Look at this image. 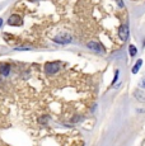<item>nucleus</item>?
<instances>
[{"label": "nucleus", "mask_w": 145, "mask_h": 146, "mask_svg": "<svg viewBox=\"0 0 145 146\" xmlns=\"http://www.w3.org/2000/svg\"><path fill=\"white\" fill-rule=\"evenodd\" d=\"M117 79H118V70H116V72H115V78H113V81H112V85L117 81Z\"/></svg>", "instance_id": "10"}, {"label": "nucleus", "mask_w": 145, "mask_h": 146, "mask_svg": "<svg viewBox=\"0 0 145 146\" xmlns=\"http://www.w3.org/2000/svg\"><path fill=\"white\" fill-rule=\"evenodd\" d=\"M1 26H3V19L0 18V28H1Z\"/></svg>", "instance_id": "13"}, {"label": "nucleus", "mask_w": 145, "mask_h": 146, "mask_svg": "<svg viewBox=\"0 0 145 146\" xmlns=\"http://www.w3.org/2000/svg\"><path fill=\"white\" fill-rule=\"evenodd\" d=\"M45 70H46V72L49 75H54L60 70V64L59 62H49L46 65V67H45Z\"/></svg>", "instance_id": "2"}, {"label": "nucleus", "mask_w": 145, "mask_h": 146, "mask_svg": "<svg viewBox=\"0 0 145 146\" xmlns=\"http://www.w3.org/2000/svg\"><path fill=\"white\" fill-rule=\"evenodd\" d=\"M8 23H9L10 26H21L22 19L19 18V15H17V14H12V15L9 17V19H8Z\"/></svg>", "instance_id": "5"}, {"label": "nucleus", "mask_w": 145, "mask_h": 146, "mask_svg": "<svg viewBox=\"0 0 145 146\" xmlns=\"http://www.w3.org/2000/svg\"><path fill=\"white\" fill-rule=\"evenodd\" d=\"M141 64H143V60H141V58H139L138 62H136L135 65H134L132 70H131V71H132V74H138L139 70H140V67H141Z\"/></svg>", "instance_id": "7"}, {"label": "nucleus", "mask_w": 145, "mask_h": 146, "mask_svg": "<svg viewBox=\"0 0 145 146\" xmlns=\"http://www.w3.org/2000/svg\"><path fill=\"white\" fill-rule=\"evenodd\" d=\"M54 41L56 42V43H60V44H68L72 41V38H71L70 35H68V33H61V35H57L56 37L54 38Z\"/></svg>", "instance_id": "1"}, {"label": "nucleus", "mask_w": 145, "mask_h": 146, "mask_svg": "<svg viewBox=\"0 0 145 146\" xmlns=\"http://www.w3.org/2000/svg\"><path fill=\"white\" fill-rule=\"evenodd\" d=\"M129 52H130V56H136V53H138V48H136L134 44H130V47H129Z\"/></svg>", "instance_id": "8"}, {"label": "nucleus", "mask_w": 145, "mask_h": 146, "mask_svg": "<svg viewBox=\"0 0 145 146\" xmlns=\"http://www.w3.org/2000/svg\"><path fill=\"white\" fill-rule=\"evenodd\" d=\"M118 36L122 41H126L129 38V26L127 24H122L118 29Z\"/></svg>", "instance_id": "3"}, {"label": "nucleus", "mask_w": 145, "mask_h": 146, "mask_svg": "<svg viewBox=\"0 0 145 146\" xmlns=\"http://www.w3.org/2000/svg\"><path fill=\"white\" fill-rule=\"evenodd\" d=\"M87 46H88V48L93 50V51H96V52H98V53H103V52H104V48H103V47L98 43V42L92 41V42H89Z\"/></svg>", "instance_id": "4"}, {"label": "nucleus", "mask_w": 145, "mask_h": 146, "mask_svg": "<svg viewBox=\"0 0 145 146\" xmlns=\"http://www.w3.org/2000/svg\"><path fill=\"white\" fill-rule=\"evenodd\" d=\"M9 71H10V66L8 65V64H3V65L0 66V72H1V75L8 76V75H9Z\"/></svg>", "instance_id": "6"}, {"label": "nucleus", "mask_w": 145, "mask_h": 146, "mask_svg": "<svg viewBox=\"0 0 145 146\" xmlns=\"http://www.w3.org/2000/svg\"><path fill=\"white\" fill-rule=\"evenodd\" d=\"M117 3H118V7H124V3H122V0H117Z\"/></svg>", "instance_id": "12"}, {"label": "nucleus", "mask_w": 145, "mask_h": 146, "mask_svg": "<svg viewBox=\"0 0 145 146\" xmlns=\"http://www.w3.org/2000/svg\"><path fill=\"white\" fill-rule=\"evenodd\" d=\"M139 85H140L141 88H145V76H144L143 79L140 80V83H139Z\"/></svg>", "instance_id": "11"}, {"label": "nucleus", "mask_w": 145, "mask_h": 146, "mask_svg": "<svg viewBox=\"0 0 145 146\" xmlns=\"http://www.w3.org/2000/svg\"><path fill=\"white\" fill-rule=\"evenodd\" d=\"M17 51H26V50H32L31 47H17Z\"/></svg>", "instance_id": "9"}]
</instances>
